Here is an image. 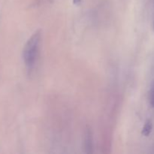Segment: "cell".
<instances>
[{"label": "cell", "instance_id": "5b68a950", "mask_svg": "<svg viewBox=\"0 0 154 154\" xmlns=\"http://www.w3.org/2000/svg\"><path fill=\"white\" fill-rule=\"evenodd\" d=\"M81 2V0H74V3L75 4H80Z\"/></svg>", "mask_w": 154, "mask_h": 154}, {"label": "cell", "instance_id": "8992f818", "mask_svg": "<svg viewBox=\"0 0 154 154\" xmlns=\"http://www.w3.org/2000/svg\"><path fill=\"white\" fill-rule=\"evenodd\" d=\"M48 1H49L51 3H52V2H54V0H48Z\"/></svg>", "mask_w": 154, "mask_h": 154}, {"label": "cell", "instance_id": "277c9868", "mask_svg": "<svg viewBox=\"0 0 154 154\" xmlns=\"http://www.w3.org/2000/svg\"><path fill=\"white\" fill-rule=\"evenodd\" d=\"M149 102L152 108H154V81L150 86V91H149Z\"/></svg>", "mask_w": 154, "mask_h": 154}, {"label": "cell", "instance_id": "7a4b0ae2", "mask_svg": "<svg viewBox=\"0 0 154 154\" xmlns=\"http://www.w3.org/2000/svg\"><path fill=\"white\" fill-rule=\"evenodd\" d=\"M93 134L90 128L86 129L84 134V149L85 152L87 153H93Z\"/></svg>", "mask_w": 154, "mask_h": 154}, {"label": "cell", "instance_id": "3957f363", "mask_svg": "<svg viewBox=\"0 0 154 154\" xmlns=\"http://www.w3.org/2000/svg\"><path fill=\"white\" fill-rule=\"evenodd\" d=\"M152 130H153V123L150 120H147L142 129V135L146 137L149 136L151 133Z\"/></svg>", "mask_w": 154, "mask_h": 154}, {"label": "cell", "instance_id": "6da1fadb", "mask_svg": "<svg viewBox=\"0 0 154 154\" xmlns=\"http://www.w3.org/2000/svg\"><path fill=\"white\" fill-rule=\"evenodd\" d=\"M42 32L36 31L26 43L23 50V59L27 70L29 72L34 69L40 51Z\"/></svg>", "mask_w": 154, "mask_h": 154}]
</instances>
